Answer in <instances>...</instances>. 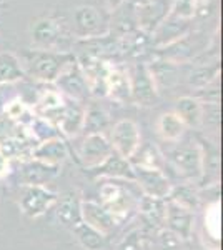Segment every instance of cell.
Here are the masks:
<instances>
[{"label":"cell","instance_id":"6da1fadb","mask_svg":"<svg viewBox=\"0 0 223 250\" xmlns=\"http://www.w3.org/2000/svg\"><path fill=\"white\" fill-rule=\"evenodd\" d=\"M77 57L70 52H55V50H28L23 55V68L25 75L28 74L32 79L42 83H54L59 75L65 68L75 62Z\"/></svg>","mask_w":223,"mask_h":250},{"label":"cell","instance_id":"7a4b0ae2","mask_svg":"<svg viewBox=\"0 0 223 250\" xmlns=\"http://www.w3.org/2000/svg\"><path fill=\"white\" fill-rule=\"evenodd\" d=\"M157 50L160 59L168 60L172 63H185L190 60H197L202 54H205L208 50V40L203 34L188 32L175 42L157 48Z\"/></svg>","mask_w":223,"mask_h":250},{"label":"cell","instance_id":"3957f363","mask_svg":"<svg viewBox=\"0 0 223 250\" xmlns=\"http://www.w3.org/2000/svg\"><path fill=\"white\" fill-rule=\"evenodd\" d=\"M30 37L34 45L39 50H55L62 52L65 42H68V34L63 23L52 17H40L30 25Z\"/></svg>","mask_w":223,"mask_h":250},{"label":"cell","instance_id":"277c9868","mask_svg":"<svg viewBox=\"0 0 223 250\" xmlns=\"http://www.w3.org/2000/svg\"><path fill=\"white\" fill-rule=\"evenodd\" d=\"M127 77L133 104L150 107L157 102L158 88L155 85V80H153L152 74H150V68L147 63H135V65H132Z\"/></svg>","mask_w":223,"mask_h":250},{"label":"cell","instance_id":"5b68a950","mask_svg":"<svg viewBox=\"0 0 223 250\" xmlns=\"http://www.w3.org/2000/svg\"><path fill=\"white\" fill-rule=\"evenodd\" d=\"M170 162L185 179L200 180L203 177V148L200 144L188 142L177 147L170 154Z\"/></svg>","mask_w":223,"mask_h":250},{"label":"cell","instance_id":"8992f818","mask_svg":"<svg viewBox=\"0 0 223 250\" xmlns=\"http://www.w3.org/2000/svg\"><path fill=\"white\" fill-rule=\"evenodd\" d=\"M100 200H102L103 207L115 217L117 222H120L123 217H127V213L135 205L133 193L127 190L117 180H110V182L103 184L100 187Z\"/></svg>","mask_w":223,"mask_h":250},{"label":"cell","instance_id":"52a82bcc","mask_svg":"<svg viewBox=\"0 0 223 250\" xmlns=\"http://www.w3.org/2000/svg\"><path fill=\"white\" fill-rule=\"evenodd\" d=\"M57 199H59V195L45 187L28 185V187H22L19 207L23 215L30 217V219H37V217H42L47 210H50L52 207H55Z\"/></svg>","mask_w":223,"mask_h":250},{"label":"cell","instance_id":"ba28073f","mask_svg":"<svg viewBox=\"0 0 223 250\" xmlns=\"http://www.w3.org/2000/svg\"><path fill=\"white\" fill-rule=\"evenodd\" d=\"M74 32L82 40L107 35L108 25L103 15L92 5H80L74 10Z\"/></svg>","mask_w":223,"mask_h":250},{"label":"cell","instance_id":"9c48e42d","mask_svg":"<svg viewBox=\"0 0 223 250\" xmlns=\"http://www.w3.org/2000/svg\"><path fill=\"white\" fill-rule=\"evenodd\" d=\"M57 90L62 95H67V99L75 100L79 104H83L88 99L90 94V88H88L87 79H85L82 68L79 67V63L72 62L62 74L59 75V79L54 82Z\"/></svg>","mask_w":223,"mask_h":250},{"label":"cell","instance_id":"30bf717a","mask_svg":"<svg viewBox=\"0 0 223 250\" xmlns=\"http://www.w3.org/2000/svg\"><path fill=\"white\" fill-rule=\"evenodd\" d=\"M133 175L137 187L140 192L152 199H167L172 192L173 185L163 170H157V168H143V167H133Z\"/></svg>","mask_w":223,"mask_h":250},{"label":"cell","instance_id":"8fae6325","mask_svg":"<svg viewBox=\"0 0 223 250\" xmlns=\"http://www.w3.org/2000/svg\"><path fill=\"white\" fill-rule=\"evenodd\" d=\"M110 144L115 154L130 160L132 155L137 152V148L140 147L139 125L130 119L119 120L110 130Z\"/></svg>","mask_w":223,"mask_h":250},{"label":"cell","instance_id":"7c38bea8","mask_svg":"<svg viewBox=\"0 0 223 250\" xmlns=\"http://www.w3.org/2000/svg\"><path fill=\"white\" fill-rule=\"evenodd\" d=\"M112 154L113 147L110 140L103 134H87L82 142V147H80L79 157L85 168L93 170V168L100 167Z\"/></svg>","mask_w":223,"mask_h":250},{"label":"cell","instance_id":"4fadbf2b","mask_svg":"<svg viewBox=\"0 0 223 250\" xmlns=\"http://www.w3.org/2000/svg\"><path fill=\"white\" fill-rule=\"evenodd\" d=\"M60 173L59 165H48L35 159H25L20 164L19 184L22 187L35 185V187H45L50 180H54Z\"/></svg>","mask_w":223,"mask_h":250},{"label":"cell","instance_id":"5bb4252c","mask_svg":"<svg viewBox=\"0 0 223 250\" xmlns=\"http://www.w3.org/2000/svg\"><path fill=\"white\" fill-rule=\"evenodd\" d=\"M80 210H82L83 224L90 225L92 229L103 233L105 237H107L108 233H112L115 225L119 224L115 217H113L102 204L95 202V200H82Z\"/></svg>","mask_w":223,"mask_h":250},{"label":"cell","instance_id":"9a60e30c","mask_svg":"<svg viewBox=\"0 0 223 250\" xmlns=\"http://www.w3.org/2000/svg\"><path fill=\"white\" fill-rule=\"evenodd\" d=\"M193 212L188 208L182 207L173 200H167L165 204V220L163 224L172 230L175 235L182 237V239H190L193 230Z\"/></svg>","mask_w":223,"mask_h":250},{"label":"cell","instance_id":"2e32d148","mask_svg":"<svg viewBox=\"0 0 223 250\" xmlns=\"http://www.w3.org/2000/svg\"><path fill=\"white\" fill-rule=\"evenodd\" d=\"M173 0H150L137 7V23L139 29L152 34L153 30L168 17Z\"/></svg>","mask_w":223,"mask_h":250},{"label":"cell","instance_id":"e0dca14e","mask_svg":"<svg viewBox=\"0 0 223 250\" xmlns=\"http://www.w3.org/2000/svg\"><path fill=\"white\" fill-rule=\"evenodd\" d=\"M82 197L79 192L70 190L65 192L62 195H59L55 204V215L57 220L67 229H74L82 222V210H80V205H82Z\"/></svg>","mask_w":223,"mask_h":250},{"label":"cell","instance_id":"ac0fdd59","mask_svg":"<svg viewBox=\"0 0 223 250\" xmlns=\"http://www.w3.org/2000/svg\"><path fill=\"white\" fill-rule=\"evenodd\" d=\"M83 122H85V107L82 104L75 102V100L65 99L63 108L55 124L57 130L67 137H75L83 130Z\"/></svg>","mask_w":223,"mask_h":250},{"label":"cell","instance_id":"d6986e66","mask_svg":"<svg viewBox=\"0 0 223 250\" xmlns=\"http://www.w3.org/2000/svg\"><path fill=\"white\" fill-rule=\"evenodd\" d=\"M68 157V148L67 144L62 137H54V139L42 140L39 142L37 147L32 148L30 159L40 160L43 164L48 165H62Z\"/></svg>","mask_w":223,"mask_h":250},{"label":"cell","instance_id":"ffe728a7","mask_svg":"<svg viewBox=\"0 0 223 250\" xmlns=\"http://www.w3.org/2000/svg\"><path fill=\"white\" fill-rule=\"evenodd\" d=\"M190 32V20H182L175 17H168L152 32V43L157 48H162L168 43L175 42Z\"/></svg>","mask_w":223,"mask_h":250},{"label":"cell","instance_id":"44dd1931","mask_svg":"<svg viewBox=\"0 0 223 250\" xmlns=\"http://www.w3.org/2000/svg\"><path fill=\"white\" fill-rule=\"evenodd\" d=\"M93 170H95L97 175L107 177V179H112V180H128V182L135 180L133 165L130 164V160L123 159V157H120L119 154H115V152H113L100 167L93 168Z\"/></svg>","mask_w":223,"mask_h":250},{"label":"cell","instance_id":"7402d4cb","mask_svg":"<svg viewBox=\"0 0 223 250\" xmlns=\"http://www.w3.org/2000/svg\"><path fill=\"white\" fill-rule=\"evenodd\" d=\"M25 77L22 59L10 50L0 52V85L15 83Z\"/></svg>","mask_w":223,"mask_h":250},{"label":"cell","instance_id":"603a6c76","mask_svg":"<svg viewBox=\"0 0 223 250\" xmlns=\"http://www.w3.org/2000/svg\"><path fill=\"white\" fill-rule=\"evenodd\" d=\"M175 114L180 117V120L185 124V127L197 128L202 124V115H203V105L195 97H180L175 102Z\"/></svg>","mask_w":223,"mask_h":250},{"label":"cell","instance_id":"cb8c5ba5","mask_svg":"<svg viewBox=\"0 0 223 250\" xmlns=\"http://www.w3.org/2000/svg\"><path fill=\"white\" fill-rule=\"evenodd\" d=\"M130 164L133 167H143V168H157V170H163L165 159L160 148L155 144L148 142L145 145H140L137 152L132 155Z\"/></svg>","mask_w":223,"mask_h":250},{"label":"cell","instance_id":"d4e9b609","mask_svg":"<svg viewBox=\"0 0 223 250\" xmlns=\"http://www.w3.org/2000/svg\"><path fill=\"white\" fill-rule=\"evenodd\" d=\"M107 95L122 104L132 102L130 85H128V77L125 72L113 67L110 68L107 75Z\"/></svg>","mask_w":223,"mask_h":250},{"label":"cell","instance_id":"484cf974","mask_svg":"<svg viewBox=\"0 0 223 250\" xmlns=\"http://www.w3.org/2000/svg\"><path fill=\"white\" fill-rule=\"evenodd\" d=\"M185 124L180 120L175 112H167V114L160 115L157 122V130L160 137L163 140H168V142H178L182 139L185 132Z\"/></svg>","mask_w":223,"mask_h":250},{"label":"cell","instance_id":"4316f807","mask_svg":"<svg viewBox=\"0 0 223 250\" xmlns=\"http://www.w3.org/2000/svg\"><path fill=\"white\" fill-rule=\"evenodd\" d=\"M77 242L85 249V250H103L105 244H107V239H105L103 233H100L99 230L92 229L90 225L80 222L77 227L72 229Z\"/></svg>","mask_w":223,"mask_h":250},{"label":"cell","instance_id":"83f0119b","mask_svg":"<svg viewBox=\"0 0 223 250\" xmlns=\"http://www.w3.org/2000/svg\"><path fill=\"white\" fill-rule=\"evenodd\" d=\"M218 75H220V62L218 60H213L212 63H200L190 74L188 83L195 88H205L215 82Z\"/></svg>","mask_w":223,"mask_h":250},{"label":"cell","instance_id":"f1b7e54d","mask_svg":"<svg viewBox=\"0 0 223 250\" xmlns=\"http://www.w3.org/2000/svg\"><path fill=\"white\" fill-rule=\"evenodd\" d=\"M150 68V74H152L153 80H155V85L160 90L162 87H172L177 82V63H172L168 60L160 59L158 62L153 63Z\"/></svg>","mask_w":223,"mask_h":250},{"label":"cell","instance_id":"f546056e","mask_svg":"<svg viewBox=\"0 0 223 250\" xmlns=\"http://www.w3.org/2000/svg\"><path fill=\"white\" fill-rule=\"evenodd\" d=\"M139 208L142 212V215L145 217L148 222H152L157 225L163 224L165 220V204L160 199H152V197L143 195L139 202Z\"/></svg>","mask_w":223,"mask_h":250},{"label":"cell","instance_id":"4dcf8cb0","mask_svg":"<svg viewBox=\"0 0 223 250\" xmlns=\"http://www.w3.org/2000/svg\"><path fill=\"white\" fill-rule=\"evenodd\" d=\"M110 119L108 114L100 107H88L85 108V122L83 130H88V134H103V130L108 127Z\"/></svg>","mask_w":223,"mask_h":250},{"label":"cell","instance_id":"1f68e13d","mask_svg":"<svg viewBox=\"0 0 223 250\" xmlns=\"http://www.w3.org/2000/svg\"><path fill=\"white\" fill-rule=\"evenodd\" d=\"M167 199L173 200V202H177L178 205H182V207L188 208V210H192V212L197 210V208H198V202H200L197 192L193 190L190 185H180V187H173Z\"/></svg>","mask_w":223,"mask_h":250},{"label":"cell","instance_id":"d6a6232c","mask_svg":"<svg viewBox=\"0 0 223 250\" xmlns=\"http://www.w3.org/2000/svg\"><path fill=\"white\" fill-rule=\"evenodd\" d=\"M218 210H220V204L215 202L208 207L205 217V229L215 242L220 240V212Z\"/></svg>","mask_w":223,"mask_h":250},{"label":"cell","instance_id":"836d02e7","mask_svg":"<svg viewBox=\"0 0 223 250\" xmlns=\"http://www.w3.org/2000/svg\"><path fill=\"white\" fill-rule=\"evenodd\" d=\"M168 15L182 20H192L195 17V0H173Z\"/></svg>","mask_w":223,"mask_h":250},{"label":"cell","instance_id":"e575fe53","mask_svg":"<svg viewBox=\"0 0 223 250\" xmlns=\"http://www.w3.org/2000/svg\"><path fill=\"white\" fill-rule=\"evenodd\" d=\"M115 250H142V237L139 230H133L119 244Z\"/></svg>","mask_w":223,"mask_h":250},{"label":"cell","instance_id":"d590c367","mask_svg":"<svg viewBox=\"0 0 223 250\" xmlns=\"http://www.w3.org/2000/svg\"><path fill=\"white\" fill-rule=\"evenodd\" d=\"M9 173H10V160L5 155L0 154V179H3Z\"/></svg>","mask_w":223,"mask_h":250},{"label":"cell","instance_id":"8d00e7d4","mask_svg":"<svg viewBox=\"0 0 223 250\" xmlns=\"http://www.w3.org/2000/svg\"><path fill=\"white\" fill-rule=\"evenodd\" d=\"M123 2H125V0H107L108 7H110L112 10H117V9H120V7L123 5Z\"/></svg>","mask_w":223,"mask_h":250}]
</instances>
